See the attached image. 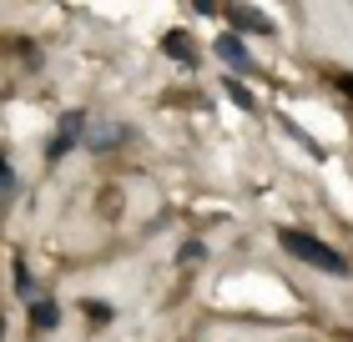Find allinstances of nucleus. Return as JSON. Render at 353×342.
Segmentation results:
<instances>
[{
    "label": "nucleus",
    "instance_id": "1",
    "mask_svg": "<svg viewBox=\"0 0 353 342\" xmlns=\"http://www.w3.org/2000/svg\"><path fill=\"white\" fill-rule=\"evenodd\" d=\"M278 242H283V252H288V257H298V262L323 267V272H333V277H348V262L328 247V242H318V237H308V232H293V226H283Z\"/></svg>",
    "mask_w": 353,
    "mask_h": 342
},
{
    "label": "nucleus",
    "instance_id": "2",
    "mask_svg": "<svg viewBox=\"0 0 353 342\" xmlns=\"http://www.w3.org/2000/svg\"><path fill=\"white\" fill-rule=\"evenodd\" d=\"M217 56L228 61L232 71H252V56H248V45L237 41V36H217Z\"/></svg>",
    "mask_w": 353,
    "mask_h": 342
},
{
    "label": "nucleus",
    "instance_id": "3",
    "mask_svg": "<svg viewBox=\"0 0 353 342\" xmlns=\"http://www.w3.org/2000/svg\"><path fill=\"white\" fill-rule=\"evenodd\" d=\"M228 15H232V25H237V30H258V36H268V30H272V21H268L263 10H252V6H232Z\"/></svg>",
    "mask_w": 353,
    "mask_h": 342
},
{
    "label": "nucleus",
    "instance_id": "4",
    "mask_svg": "<svg viewBox=\"0 0 353 342\" xmlns=\"http://www.w3.org/2000/svg\"><path fill=\"white\" fill-rule=\"evenodd\" d=\"M76 136H81V116H66V121H61V131H56V141H51V156H61Z\"/></svg>",
    "mask_w": 353,
    "mask_h": 342
},
{
    "label": "nucleus",
    "instance_id": "5",
    "mask_svg": "<svg viewBox=\"0 0 353 342\" xmlns=\"http://www.w3.org/2000/svg\"><path fill=\"white\" fill-rule=\"evenodd\" d=\"M30 322H36V328H56V322H61L56 302H30Z\"/></svg>",
    "mask_w": 353,
    "mask_h": 342
},
{
    "label": "nucleus",
    "instance_id": "6",
    "mask_svg": "<svg viewBox=\"0 0 353 342\" xmlns=\"http://www.w3.org/2000/svg\"><path fill=\"white\" fill-rule=\"evenodd\" d=\"M167 51H172L176 61H197V56H192V41L182 36V30H172V36H167Z\"/></svg>",
    "mask_w": 353,
    "mask_h": 342
},
{
    "label": "nucleus",
    "instance_id": "7",
    "mask_svg": "<svg viewBox=\"0 0 353 342\" xmlns=\"http://www.w3.org/2000/svg\"><path fill=\"white\" fill-rule=\"evenodd\" d=\"M222 91H228V96H232V101L243 106V111H252V96H248L243 86H237V76H228V81H222Z\"/></svg>",
    "mask_w": 353,
    "mask_h": 342
},
{
    "label": "nucleus",
    "instance_id": "8",
    "mask_svg": "<svg viewBox=\"0 0 353 342\" xmlns=\"http://www.w3.org/2000/svg\"><path fill=\"white\" fill-rule=\"evenodd\" d=\"M121 136H126L121 126H101V131L91 136V146H96V151H101V146H111V141H121Z\"/></svg>",
    "mask_w": 353,
    "mask_h": 342
},
{
    "label": "nucleus",
    "instance_id": "9",
    "mask_svg": "<svg viewBox=\"0 0 353 342\" xmlns=\"http://www.w3.org/2000/svg\"><path fill=\"white\" fill-rule=\"evenodd\" d=\"M0 186H6V202H10L15 197V167H10V161L0 167Z\"/></svg>",
    "mask_w": 353,
    "mask_h": 342
},
{
    "label": "nucleus",
    "instance_id": "10",
    "mask_svg": "<svg viewBox=\"0 0 353 342\" xmlns=\"http://www.w3.org/2000/svg\"><path fill=\"white\" fill-rule=\"evenodd\" d=\"M339 86H343V91H353V76H339Z\"/></svg>",
    "mask_w": 353,
    "mask_h": 342
}]
</instances>
